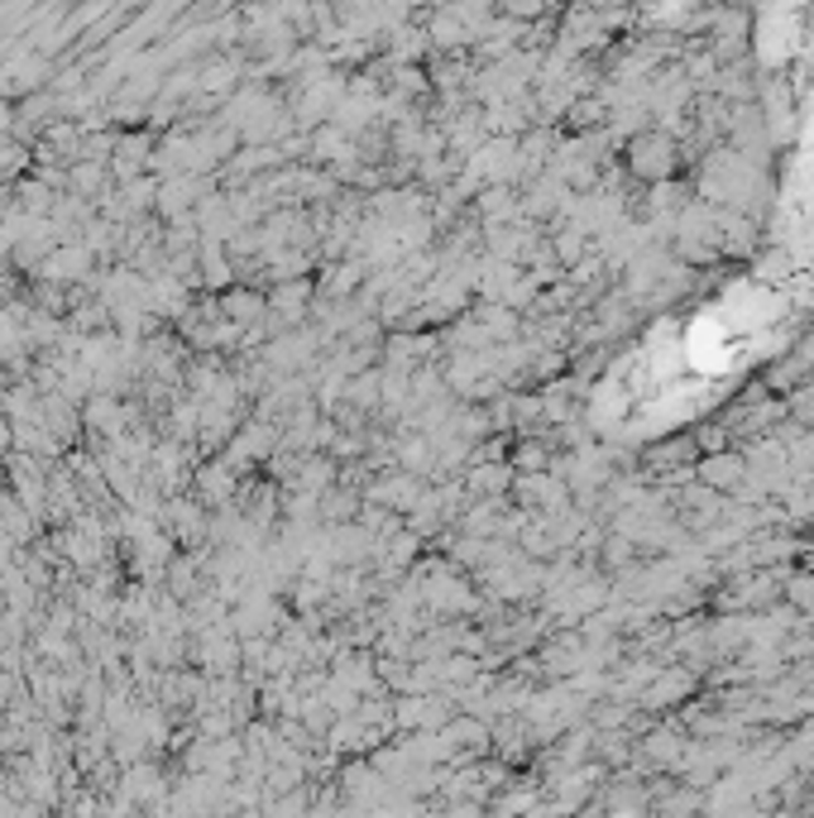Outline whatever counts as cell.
Wrapping results in <instances>:
<instances>
[{"label": "cell", "instance_id": "3", "mask_svg": "<svg viewBox=\"0 0 814 818\" xmlns=\"http://www.w3.org/2000/svg\"><path fill=\"white\" fill-rule=\"evenodd\" d=\"M101 182H106V168H101V163H77L72 168V188L77 192H101Z\"/></svg>", "mask_w": 814, "mask_h": 818}, {"label": "cell", "instance_id": "2", "mask_svg": "<svg viewBox=\"0 0 814 818\" xmlns=\"http://www.w3.org/2000/svg\"><path fill=\"white\" fill-rule=\"evenodd\" d=\"M196 488H202L206 503H221V498H230V469L226 465H206L202 479H196Z\"/></svg>", "mask_w": 814, "mask_h": 818}, {"label": "cell", "instance_id": "1", "mask_svg": "<svg viewBox=\"0 0 814 818\" xmlns=\"http://www.w3.org/2000/svg\"><path fill=\"white\" fill-rule=\"evenodd\" d=\"M87 269H91V245H63L44 259V279H63V283L82 279Z\"/></svg>", "mask_w": 814, "mask_h": 818}]
</instances>
